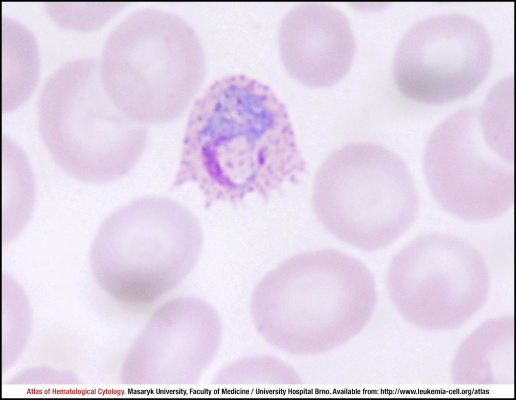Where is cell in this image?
<instances>
[{"label":"cell","instance_id":"6da1fadb","mask_svg":"<svg viewBox=\"0 0 516 400\" xmlns=\"http://www.w3.org/2000/svg\"><path fill=\"white\" fill-rule=\"evenodd\" d=\"M206 165L218 198L235 202L295 183L305 165L285 106L243 74L216 81L203 99Z\"/></svg>","mask_w":516,"mask_h":400},{"label":"cell","instance_id":"7a4b0ae2","mask_svg":"<svg viewBox=\"0 0 516 400\" xmlns=\"http://www.w3.org/2000/svg\"><path fill=\"white\" fill-rule=\"evenodd\" d=\"M313 206L333 236L370 252L389 246L408 230L419 200L400 157L380 145L355 143L336 150L321 165Z\"/></svg>","mask_w":516,"mask_h":400},{"label":"cell","instance_id":"3957f363","mask_svg":"<svg viewBox=\"0 0 516 400\" xmlns=\"http://www.w3.org/2000/svg\"><path fill=\"white\" fill-rule=\"evenodd\" d=\"M159 203L128 206L103 224L93 263L106 284L154 293L177 284L195 267L203 240L198 219L182 207Z\"/></svg>","mask_w":516,"mask_h":400},{"label":"cell","instance_id":"277c9868","mask_svg":"<svg viewBox=\"0 0 516 400\" xmlns=\"http://www.w3.org/2000/svg\"><path fill=\"white\" fill-rule=\"evenodd\" d=\"M513 155L485 133L478 109L460 110L437 128L428 144L425 166L432 194L460 218H496L513 203Z\"/></svg>","mask_w":516,"mask_h":400},{"label":"cell","instance_id":"5b68a950","mask_svg":"<svg viewBox=\"0 0 516 400\" xmlns=\"http://www.w3.org/2000/svg\"><path fill=\"white\" fill-rule=\"evenodd\" d=\"M487 32L463 15L434 16L415 24L396 53L394 75L400 91L417 102L438 104L466 96L491 67Z\"/></svg>","mask_w":516,"mask_h":400},{"label":"cell","instance_id":"8992f818","mask_svg":"<svg viewBox=\"0 0 516 400\" xmlns=\"http://www.w3.org/2000/svg\"><path fill=\"white\" fill-rule=\"evenodd\" d=\"M97 64L79 61L61 67L39 96L38 122L45 146L66 173L100 182L105 168L104 111Z\"/></svg>","mask_w":516,"mask_h":400},{"label":"cell","instance_id":"52a82bcc","mask_svg":"<svg viewBox=\"0 0 516 400\" xmlns=\"http://www.w3.org/2000/svg\"><path fill=\"white\" fill-rule=\"evenodd\" d=\"M279 48L286 72L312 87L331 86L348 72L355 52L349 21L339 9L322 3H305L284 17Z\"/></svg>","mask_w":516,"mask_h":400},{"label":"cell","instance_id":"ba28073f","mask_svg":"<svg viewBox=\"0 0 516 400\" xmlns=\"http://www.w3.org/2000/svg\"><path fill=\"white\" fill-rule=\"evenodd\" d=\"M489 273L483 258L459 237L430 233L414 239L393 257L387 274L396 297L481 294Z\"/></svg>","mask_w":516,"mask_h":400}]
</instances>
